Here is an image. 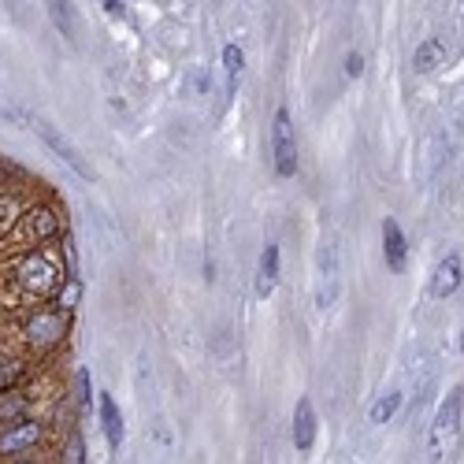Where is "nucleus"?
<instances>
[{"instance_id":"nucleus-5","label":"nucleus","mask_w":464,"mask_h":464,"mask_svg":"<svg viewBox=\"0 0 464 464\" xmlns=\"http://www.w3.org/2000/svg\"><path fill=\"white\" fill-rule=\"evenodd\" d=\"M49 431H52L49 416H30V420H19L12 428H0V464L34 460V453L45 450Z\"/></svg>"},{"instance_id":"nucleus-9","label":"nucleus","mask_w":464,"mask_h":464,"mask_svg":"<svg viewBox=\"0 0 464 464\" xmlns=\"http://www.w3.org/2000/svg\"><path fill=\"white\" fill-rule=\"evenodd\" d=\"M30 383H34V361L15 356V353H0V394L23 390Z\"/></svg>"},{"instance_id":"nucleus-8","label":"nucleus","mask_w":464,"mask_h":464,"mask_svg":"<svg viewBox=\"0 0 464 464\" xmlns=\"http://www.w3.org/2000/svg\"><path fill=\"white\" fill-rule=\"evenodd\" d=\"M41 409H45V397H41L34 387L0 394V428H12V424H19V420H30V416H45Z\"/></svg>"},{"instance_id":"nucleus-1","label":"nucleus","mask_w":464,"mask_h":464,"mask_svg":"<svg viewBox=\"0 0 464 464\" xmlns=\"http://www.w3.org/2000/svg\"><path fill=\"white\" fill-rule=\"evenodd\" d=\"M68 276H71V268L52 245L27 252V257L0 260V308L12 316H23L30 308L52 305V298L68 283Z\"/></svg>"},{"instance_id":"nucleus-18","label":"nucleus","mask_w":464,"mask_h":464,"mask_svg":"<svg viewBox=\"0 0 464 464\" xmlns=\"http://www.w3.org/2000/svg\"><path fill=\"white\" fill-rule=\"evenodd\" d=\"M56 464H86V442H82V431H78V428H71L68 438L60 442Z\"/></svg>"},{"instance_id":"nucleus-14","label":"nucleus","mask_w":464,"mask_h":464,"mask_svg":"<svg viewBox=\"0 0 464 464\" xmlns=\"http://www.w3.org/2000/svg\"><path fill=\"white\" fill-rule=\"evenodd\" d=\"M383 257H387V268L390 271H405V257H409V242L402 235L397 220H383Z\"/></svg>"},{"instance_id":"nucleus-12","label":"nucleus","mask_w":464,"mask_h":464,"mask_svg":"<svg viewBox=\"0 0 464 464\" xmlns=\"http://www.w3.org/2000/svg\"><path fill=\"white\" fill-rule=\"evenodd\" d=\"M339 293V249L334 242H324L320 245V305L327 308Z\"/></svg>"},{"instance_id":"nucleus-6","label":"nucleus","mask_w":464,"mask_h":464,"mask_svg":"<svg viewBox=\"0 0 464 464\" xmlns=\"http://www.w3.org/2000/svg\"><path fill=\"white\" fill-rule=\"evenodd\" d=\"M271 156H276V172L283 179L298 175V126L286 108H279L271 119Z\"/></svg>"},{"instance_id":"nucleus-26","label":"nucleus","mask_w":464,"mask_h":464,"mask_svg":"<svg viewBox=\"0 0 464 464\" xmlns=\"http://www.w3.org/2000/svg\"><path fill=\"white\" fill-rule=\"evenodd\" d=\"M8 464H37V457L34 460H8Z\"/></svg>"},{"instance_id":"nucleus-22","label":"nucleus","mask_w":464,"mask_h":464,"mask_svg":"<svg viewBox=\"0 0 464 464\" xmlns=\"http://www.w3.org/2000/svg\"><path fill=\"white\" fill-rule=\"evenodd\" d=\"M75 402L78 405H90V372L86 368L75 372Z\"/></svg>"},{"instance_id":"nucleus-15","label":"nucleus","mask_w":464,"mask_h":464,"mask_svg":"<svg viewBox=\"0 0 464 464\" xmlns=\"http://www.w3.org/2000/svg\"><path fill=\"white\" fill-rule=\"evenodd\" d=\"M442 63H446V45H442L438 37L420 41L416 52H412V71H416V75H431V71L442 68Z\"/></svg>"},{"instance_id":"nucleus-13","label":"nucleus","mask_w":464,"mask_h":464,"mask_svg":"<svg viewBox=\"0 0 464 464\" xmlns=\"http://www.w3.org/2000/svg\"><path fill=\"white\" fill-rule=\"evenodd\" d=\"M279 264H283L279 245L268 242L264 252H260V264H257V298H271V293H276V286H279Z\"/></svg>"},{"instance_id":"nucleus-21","label":"nucleus","mask_w":464,"mask_h":464,"mask_svg":"<svg viewBox=\"0 0 464 464\" xmlns=\"http://www.w3.org/2000/svg\"><path fill=\"white\" fill-rule=\"evenodd\" d=\"M78 301H82V283L75 279V276H68V283H63L60 286V293H56V298H52V305L60 308V312H75L78 308Z\"/></svg>"},{"instance_id":"nucleus-17","label":"nucleus","mask_w":464,"mask_h":464,"mask_svg":"<svg viewBox=\"0 0 464 464\" xmlns=\"http://www.w3.org/2000/svg\"><path fill=\"white\" fill-rule=\"evenodd\" d=\"M27 197L19 194V189H0V238L8 235V230L19 223V216L27 212Z\"/></svg>"},{"instance_id":"nucleus-4","label":"nucleus","mask_w":464,"mask_h":464,"mask_svg":"<svg viewBox=\"0 0 464 464\" xmlns=\"http://www.w3.org/2000/svg\"><path fill=\"white\" fill-rule=\"evenodd\" d=\"M460 405H464V390H460V387H453V390L446 394V402L438 405V412H435V424H431V438H428L431 464H457L460 446H464Z\"/></svg>"},{"instance_id":"nucleus-3","label":"nucleus","mask_w":464,"mask_h":464,"mask_svg":"<svg viewBox=\"0 0 464 464\" xmlns=\"http://www.w3.org/2000/svg\"><path fill=\"white\" fill-rule=\"evenodd\" d=\"M63 230H68V220H63V208L56 201H30L27 212L19 216V223L8 230L4 238H0V260L49 249Z\"/></svg>"},{"instance_id":"nucleus-10","label":"nucleus","mask_w":464,"mask_h":464,"mask_svg":"<svg viewBox=\"0 0 464 464\" xmlns=\"http://www.w3.org/2000/svg\"><path fill=\"white\" fill-rule=\"evenodd\" d=\"M316 431H320V420H316V409L308 397H298V405H293V446L298 453H308L316 446Z\"/></svg>"},{"instance_id":"nucleus-23","label":"nucleus","mask_w":464,"mask_h":464,"mask_svg":"<svg viewBox=\"0 0 464 464\" xmlns=\"http://www.w3.org/2000/svg\"><path fill=\"white\" fill-rule=\"evenodd\" d=\"M49 12H52V23L63 27V34L71 37V19H75V15H71V4H52Z\"/></svg>"},{"instance_id":"nucleus-20","label":"nucleus","mask_w":464,"mask_h":464,"mask_svg":"<svg viewBox=\"0 0 464 464\" xmlns=\"http://www.w3.org/2000/svg\"><path fill=\"white\" fill-rule=\"evenodd\" d=\"M397 409H402V394H397V390H390V394H383V397H379V402L372 405V424H390V420L397 416Z\"/></svg>"},{"instance_id":"nucleus-24","label":"nucleus","mask_w":464,"mask_h":464,"mask_svg":"<svg viewBox=\"0 0 464 464\" xmlns=\"http://www.w3.org/2000/svg\"><path fill=\"white\" fill-rule=\"evenodd\" d=\"M346 75H349V78H361V75H364V56H361V52H349V56H346Z\"/></svg>"},{"instance_id":"nucleus-7","label":"nucleus","mask_w":464,"mask_h":464,"mask_svg":"<svg viewBox=\"0 0 464 464\" xmlns=\"http://www.w3.org/2000/svg\"><path fill=\"white\" fill-rule=\"evenodd\" d=\"M30 123H34V131H37V138L45 141L49 149H52V153H56V156H60L63 164H68V167H71V172H75L78 179H90V182H93V167H90L86 160H82V153H78L75 145H71L68 138H63V134L56 131L52 123H45V119H41V116H30Z\"/></svg>"},{"instance_id":"nucleus-16","label":"nucleus","mask_w":464,"mask_h":464,"mask_svg":"<svg viewBox=\"0 0 464 464\" xmlns=\"http://www.w3.org/2000/svg\"><path fill=\"white\" fill-rule=\"evenodd\" d=\"M100 428H104V438H108V446L119 450L123 446V412L116 405V397L112 394H100Z\"/></svg>"},{"instance_id":"nucleus-27","label":"nucleus","mask_w":464,"mask_h":464,"mask_svg":"<svg viewBox=\"0 0 464 464\" xmlns=\"http://www.w3.org/2000/svg\"><path fill=\"white\" fill-rule=\"evenodd\" d=\"M0 189H4V164H0Z\"/></svg>"},{"instance_id":"nucleus-25","label":"nucleus","mask_w":464,"mask_h":464,"mask_svg":"<svg viewBox=\"0 0 464 464\" xmlns=\"http://www.w3.org/2000/svg\"><path fill=\"white\" fill-rule=\"evenodd\" d=\"M104 8H108V15H123V4H116V0H108Z\"/></svg>"},{"instance_id":"nucleus-11","label":"nucleus","mask_w":464,"mask_h":464,"mask_svg":"<svg viewBox=\"0 0 464 464\" xmlns=\"http://www.w3.org/2000/svg\"><path fill=\"white\" fill-rule=\"evenodd\" d=\"M460 279H464V268H460V257L457 252H446L438 264H435V276H431V293L442 301V298H453L460 290Z\"/></svg>"},{"instance_id":"nucleus-19","label":"nucleus","mask_w":464,"mask_h":464,"mask_svg":"<svg viewBox=\"0 0 464 464\" xmlns=\"http://www.w3.org/2000/svg\"><path fill=\"white\" fill-rule=\"evenodd\" d=\"M223 68H227V93H235L238 82H242V71H245V52L238 45H227L223 49Z\"/></svg>"},{"instance_id":"nucleus-2","label":"nucleus","mask_w":464,"mask_h":464,"mask_svg":"<svg viewBox=\"0 0 464 464\" xmlns=\"http://www.w3.org/2000/svg\"><path fill=\"white\" fill-rule=\"evenodd\" d=\"M68 331H71L68 312H60L56 305H41V308H30L23 316H12L8 339L0 342V349L34 361V356L56 353L63 342H68Z\"/></svg>"}]
</instances>
